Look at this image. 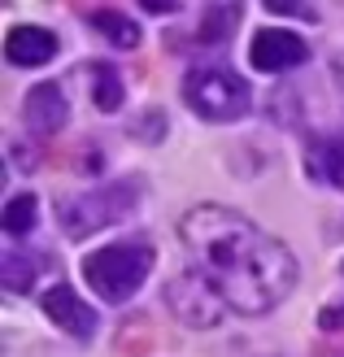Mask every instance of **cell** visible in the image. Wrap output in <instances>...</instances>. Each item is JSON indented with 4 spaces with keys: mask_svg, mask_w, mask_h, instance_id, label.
Listing matches in <instances>:
<instances>
[{
    "mask_svg": "<svg viewBox=\"0 0 344 357\" xmlns=\"http://www.w3.org/2000/svg\"><path fill=\"white\" fill-rule=\"evenodd\" d=\"M179 236L192 266L235 314H266L297 288V257L287 244L266 236L257 222L223 205H196L184 213Z\"/></svg>",
    "mask_w": 344,
    "mask_h": 357,
    "instance_id": "6da1fadb",
    "label": "cell"
},
{
    "mask_svg": "<svg viewBox=\"0 0 344 357\" xmlns=\"http://www.w3.org/2000/svg\"><path fill=\"white\" fill-rule=\"evenodd\" d=\"M153 271V248L144 240H122V244H105L96 253L83 257V279L92 283V292L110 305H122L140 292V283Z\"/></svg>",
    "mask_w": 344,
    "mask_h": 357,
    "instance_id": "7a4b0ae2",
    "label": "cell"
},
{
    "mask_svg": "<svg viewBox=\"0 0 344 357\" xmlns=\"http://www.w3.org/2000/svg\"><path fill=\"white\" fill-rule=\"evenodd\" d=\"M184 100H188V109L205 122H235L253 109L248 83L227 66H196L184 79Z\"/></svg>",
    "mask_w": 344,
    "mask_h": 357,
    "instance_id": "3957f363",
    "label": "cell"
},
{
    "mask_svg": "<svg viewBox=\"0 0 344 357\" xmlns=\"http://www.w3.org/2000/svg\"><path fill=\"white\" fill-rule=\"evenodd\" d=\"M135 201H140V188L122 183V178H114L105 188H92V192H79V196H66L61 201V231H70L75 240H87L100 227L122 222L135 209Z\"/></svg>",
    "mask_w": 344,
    "mask_h": 357,
    "instance_id": "277c9868",
    "label": "cell"
},
{
    "mask_svg": "<svg viewBox=\"0 0 344 357\" xmlns=\"http://www.w3.org/2000/svg\"><path fill=\"white\" fill-rule=\"evenodd\" d=\"M166 301H170L174 318H179V323H188V327H218L223 323V310H227V301L214 292V283L196 271V266L166 283Z\"/></svg>",
    "mask_w": 344,
    "mask_h": 357,
    "instance_id": "5b68a950",
    "label": "cell"
},
{
    "mask_svg": "<svg viewBox=\"0 0 344 357\" xmlns=\"http://www.w3.org/2000/svg\"><path fill=\"white\" fill-rule=\"evenodd\" d=\"M310 57V48H305L301 35L292 31H257L248 44V66L262 70V75H279V70H292Z\"/></svg>",
    "mask_w": 344,
    "mask_h": 357,
    "instance_id": "8992f818",
    "label": "cell"
},
{
    "mask_svg": "<svg viewBox=\"0 0 344 357\" xmlns=\"http://www.w3.org/2000/svg\"><path fill=\"white\" fill-rule=\"evenodd\" d=\"M70 118V105H66V92L57 83H40L27 92V105H22V122L31 135H57Z\"/></svg>",
    "mask_w": 344,
    "mask_h": 357,
    "instance_id": "52a82bcc",
    "label": "cell"
},
{
    "mask_svg": "<svg viewBox=\"0 0 344 357\" xmlns=\"http://www.w3.org/2000/svg\"><path fill=\"white\" fill-rule=\"evenodd\" d=\"M44 314L57 323L61 331H70V335H79V340H87V335L96 331V314L79 301V292L75 288H66V283H57V288H48L44 292Z\"/></svg>",
    "mask_w": 344,
    "mask_h": 357,
    "instance_id": "ba28073f",
    "label": "cell"
},
{
    "mask_svg": "<svg viewBox=\"0 0 344 357\" xmlns=\"http://www.w3.org/2000/svg\"><path fill=\"white\" fill-rule=\"evenodd\" d=\"M305 170L310 178L344 192V131H322L305 144Z\"/></svg>",
    "mask_w": 344,
    "mask_h": 357,
    "instance_id": "9c48e42d",
    "label": "cell"
},
{
    "mask_svg": "<svg viewBox=\"0 0 344 357\" xmlns=\"http://www.w3.org/2000/svg\"><path fill=\"white\" fill-rule=\"evenodd\" d=\"M5 57L13 66H44L57 57V35L48 26H13L5 35Z\"/></svg>",
    "mask_w": 344,
    "mask_h": 357,
    "instance_id": "30bf717a",
    "label": "cell"
},
{
    "mask_svg": "<svg viewBox=\"0 0 344 357\" xmlns=\"http://www.w3.org/2000/svg\"><path fill=\"white\" fill-rule=\"evenodd\" d=\"M40 266H48V257H40V253H17V248H9V253L0 257V279H5L9 292H27Z\"/></svg>",
    "mask_w": 344,
    "mask_h": 357,
    "instance_id": "8fae6325",
    "label": "cell"
},
{
    "mask_svg": "<svg viewBox=\"0 0 344 357\" xmlns=\"http://www.w3.org/2000/svg\"><path fill=\"white\" fill-rule=\"evenodd\" d=\"M87 22H92L114 48H135L140 44V26L131 22V17H122L118 9H96V13H87Z\"/></svg>",
    "mask_w": 344,
    "mask_h": 357,
    "instance_id": "7c38bea8",
    "label": "cell"
},
{
    "mask_svg": "<svg viewBox=\"0 0 344 357\" xmlns=\"http://www.w3.org/2000/svg\"><path fill=\"white\" fill-rule=\"evenodd\" d=\"M35 222H40V201H35L31 192H17L5 205V213H0V227H5L9 236H27V231H35Z\"/></svg>",
    "mask_w": 344,
    "mask_h": 357,
    "instance_id": "4fadbf2b",
    "label": "cell"
},
{
    "mask_svg": "<svg viewBox=\"0 0 344 357\" xmlns=\"http://www.w3.org/2000/svg\"><path fill=\"white\" fill-rule=\"evenodd\" d=\"M96 79H92V100L100 114H114L122 109V79L114 75V66H92Z\"/></svg>",
    "mask_w": 344,
    "mask_h": 357,
    "instance_id": "5bb4252c",
    "label": "cell"
},
{
    "mask_svg": "<svg viewBox=\"0 0 344 357\" xmlns=\"http://www.w3.org/2000/svg\"><path fill=\"white\" fill-rule=\"evenodd\" d=\"M235 17H240V9H235V5H214L209 13H205V22H201V40L209 44H223L227 40V31L235 26Z\"/></svg>",
    "mask_w": 344,
    "mask_h": 357,
    "instance_id": "9a60e30c",
    "label": "cell"
},
{
    "mask_svg": "<svg viewBox=\"0 0 344 357\" xmlns=\"http://www.w3.org/2000/svg\"><path fill=\"white\" fill-rule=\"evenodd\" d=\"M318 327L322 331H344V305H327L318 314Z\"/></svg>",
    "mask_w": 344,
    "mask_h": 357,
    "instance_id": "2e32d148",
    "label": "cell"
},
{
    "mask_svg": "<svg viewBox=\"0 0 344 357\" xmlns=\"http://www.w3.org/2000/svg\"><path fill=\"white\" fill-rule=\"evenodd\" d=\"M331 79L340 87V96H344V52H336V57H331Z\"/></svg>",
    "mask_w": 344,
    "mask_h": 357,
    "instance_id": "e0dca14e",
    "label": "cell"
}]
</instances>
